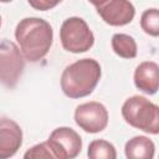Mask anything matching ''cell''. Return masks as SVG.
<instances>
[{"instance_id": "obj_1", "label": "cell", "mask_w": 159, "mask_h": 159, "mask_svg": "<svg viewBox=\"0 0 159 159\" xmlns=\"http://www.w3.org/2000/svg\"><path fill=\"white\" fill-rule=\"evenodd\" d=\"M15 39L24 58L37 62L48 53L53 41V30L43 19L25 17L15 29Z\"/></svg>"}, {"instance_id": "obj_2", "label": "cell", "mask_w": 159, "mask_h": 159, "mask_svg": "<svg viewBox=\"0 0 159 159\" xmlns=\"http://www.w3.org/2000/svg\"><path fill=\"white\" fill-rule=\"evenodd\" d=\"M101 66L96 60H78L63 70L61 88L70 98H83L93 92L101 80Z\"/></svg>"}, {"instance_id": "obj_3", "label": "cell", "mask_w": 159, "mask_h": 159, "mask_svg": "<svg viewBox=\"0 0 159 159\" xmlns=\"http://www.w3.org/2000/svg\"><path fill=\"white\" fill-rule=\"evenodd\" d=\"M124 120L145 133H159V108L143 96H132L122 106Z\"/></svg>"}, {"instance_id": "obj_4", "label": "cell", "mask_w": 159, "mask_h": 159, "mask_svg": "<svg viewBox=\"0 0 159 159\" xmlns=\"http://www.w3.org/2000/svg\"><path fill=\"white\" fill-rule=\"evenodd\" d=\"M60 40L62 47L72 53L88 51L94 43L93 32L87 22L77 16L66 19L60 29Z\"/></svg>"}, {"instance_id": "obj_5", "label": "cell", "mask_w": 159, "mask_h": 159, "mask_svg": "<svg viewBox=\"0 0 159 159\" xmlns=\"http://www.w3.org/2000/svg\"><path fill=\"white\" fill-rule=\"evenodd\" d=\"M25 68V60L20 48L12 41L0 40V82L14 88Z\"/></svg>"}, {"instance_id": "obj_6", "label": "cell", "mask_w": 159, "mask_h": 159, "mask_svg": "<svg viewBox=\"0 0 159 159\" xmlns=\"http://www.w3.org/2000/svg\"><path fill=\"white\" fill-rule=\"evenodd\" d=\"M75 122L87 133H98L106 129L108 124V111L99 102H87L77 106Z\"/></svg>"}, {"instance_id": "obj_7", "label": "cell", "mask_w": 159, "mask_h": 159, "mask_svg": "<svg viewBox=\"0 0 159 159\" xmlns=\"http://www.w3.org/2000/svg\"><path fill=\"white\" fill-rule=\"evenodd\" d=\"M52 148L56 159H73L82 149V139L80 134L68 127L56 128L47 140Z\"/></svg>"}, {"instance_id": "obj_8", "label": "cell", "mask_w": 159, "mask_h": 159, "mask_svg": "<svg viewBox=\"0 0 159 159\" xmlns=\"http://www.w3.org/2000/svg\"><path fill=\"white\" fill-rule=\"evenodd\" d=\"M98 15L111 26H124L135 15V9L129 0H107L97 7Z\"/></svg>"}, {"instance_id": "obj_9", "label": "cell", "mask_w": 159, "mask_h": 159, "mask_svg": "<svg viewBox=\"0 0 159 159\" xmlns=\"http://www.w3.org/2000/svg\"><path fill=\"white\" fill-rule=\"evenodd\" d=\"M21 144L22 130L20 125L10 118H0V159L15 155Z\"/></svg>"}, {"instance_id": "obj_10", "label": "cell", "mask_w": 159, "mask_h": 159, "mask_svg": "<svg viewBox=\"0 0 159 159\" xmlns=\"http://www.w3.org/2000/svg\"><path fill=\"white\" fill-rule=\"evenodd\" d=\"M159 67L154 61L142 62L134 71V84L147 94H155L159 88Z\"/></svg>"}, {"instance_id": "obj_11", "label": "cell", "mask_w": 159, "mask_h": 159, "mask_svg": "<svg viewBox=\"0 0 159 159\" xmlns=\"http://www.w3.org/2000/svg\"><path fill=\"white\" fill-rule=\"evenodd\" d=\"M124 152L125 157L129 159H152L154 157L155 145L149 138L138 135L125 143Z\"/></svg>"}, {"instance_id": "obj_12", "label": "cell", "mask_w": 159, "mask_h": 159, "mask_svg": "<svg viewBox=\"0 0 159 159\" xmlns=\"http://www.w3.org/2000/svg\"><path fill=\"white\" fill-rule=\"evenodd\" d=\"M112 48L122 58H134L137 56V42L127 34H114L112 36Z\"/></svg>"}, {"instance_id": "obj_13", "label": "cell", "mask_w": 159, "mask_h": 159, "mask_svg": "<svg viewBox=\"0 0 159 159\" xmlns=\"http://www.w3.org/2000/svg\"><path fill=\"white\" fill-rule=\"evenodd\" d=\"M87 155L91 159H116L117 158L114 145L103 139H97L91 142L88 145Z\"/></svg>"}, {"instance_id": "obj_14", "label": "cell", "mask_w": 159, "mask_h": 159, "mask_svg": "<svg viewBox=\"0 0 159 159\" xmlns=\"http://www.w3.org/2000/svg\"><path fill=\"white\" fill-rule=\"evenodd\" d=\"M140 26L143 31L150 36L159 35V11L158 9H148L142 14Z\"/></svg>"}, {"instance_id": "obj_15", "label": "cell", "mask_w": 159, "mask_h": 159, "mask_svg": "<svg viewBox=\"0 0 159 159\" xmlns=\"http://www.w3.org/2000/svg\"><path fill=\"white\" fill-rule=\"evenodd\" d=\"M24 158H26V159H29V158H55V154L52 152L50 143L43 142V143L36 144L31 149H29L25 153Z\"/></svg>"}, {"instance_id": "obj_16", "label": "cell", "mask_w": 159, "mask_h": 159, "mask_svg": "<svg viewBox=\"0 0 159 159\" xmlns=\"http://www.w3.org/2000/svg\"><path fill=\"white\" fill-rule=\"evenodd\" d=\"M62 0H27L31 7L40 11H47L57 6Z\"/></svg>"}, {"instance_id": "obj_17", "label": "cell", "mask_w": 159, "mask_h": 159, "mask_svg": "<svg viewBox=\"0 0 159 159\" xmlns=\"http://www.w3.org/2000/svg\"><path fill=\"white\" fill-rule=\"evenodd\" d=\"M88 1H89L92 5H94L96 7H98V6H101L103 2H106L107 0H88Z\"/></svg>"}, {"instance_id": "obj_18", "label": "cell", "mask_w": 159, "mask_h": 159, "mask_svg": "<svg viewBox=\"0 0 159 159\" xmlns=\"http://www.w3.org/2000/svg\"><path fill=\"white\" fill-rule=\"evenodd\" d=\"M10 1H12V0H0V2H10Z\"/></svg>"}, {"instance_id": "obj_19", "label": "cell", "mask_w": 159, "mask_h": 159, "mask_svg": "<svg viewBox=\"0 0 159 159\" xmlns=\"http://www.w3.org/2000/svg\"><path fill=\"white\" fill-rule=\"evenodd\" d=\"M0 26H1V16H0Z\"/></svg>"}]
</instances>
